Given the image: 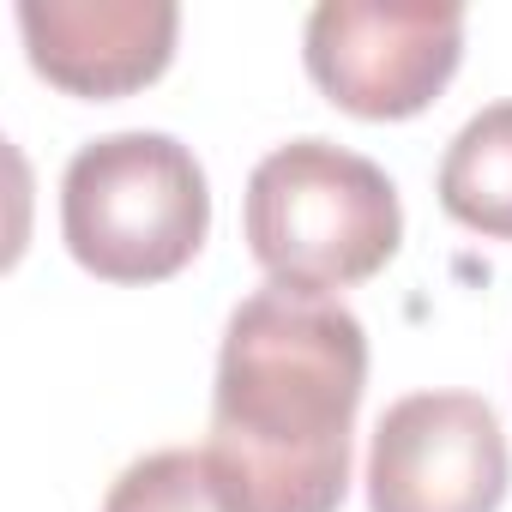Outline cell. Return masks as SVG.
Wrapping results in <instances>:
<instances>
[{"label":"cell","mask_w":512,"mask_h":512,"mask_svg":"<svg viewBox=\"0 0 512 512\" xmlns=\"http://www.w3.org/2000/svg\"><path fill=\"white\" fill-rule=\"evenodd\" d=\"M362 392V320L338 296L266 284L223 326L205 452L247 512H338Z\"/></svg>","instance_id":"1"},{"label":"cell","mask_w":512,"mask_h":512,"mask_svg":"<svg viewBox=\"0 0 512 512\" xmlns=\"http://www.w3.org/2000/svg\"><path fill=\"white\" fill-rule=\"evenodd\" d=\"M247 253L272 284L338 296L368 284L404 241V205L392 175L332 139H290L266 151L241 199Z\"/></svg>","instance_id":"2"},{"label":"cell","mask_w":512,"mask_h":512,"mask_svg":"<svg viewBox=\"0 0 512 512\" xmlns=\"http://www.w3.org/2000/svg\"><path fill=\"white\" fill-rule=\"evenodd\" d=\"M211 229V181L175 133H103L67 157L61 235L103 284L175 278Z\"/></svg>","instance_id":"3"},{"label":"cell","mask_w":512,"mask_h":512,"mask_svg":"<svg viewBox=\"0 0 512 512\" xmlns=\"http://www.w3.org/2000/svg\"><path fill=\"white\" fill-rule=\"evenodd\" d=\"M308 79L362 121L422 115L464 61V7L446 0H320L302 31Z\"/></svg>","instance_id":"4"},{"label":"cell","mask_w":512,"mask_h":512,"mask_svg":"<svg viewBox=\"0 0 512 512\" xmlns=\"http://www.w3.org/2000/svg\"><path fill=\"white\" fill-rule=\"evenodd\" d=\"M506 428L476 392H410L368 440V512H500Z\"/></svg>","instance_id":"5"},{"label":"cell","mask_w":512,"mask_h":512,"mask_svg":"<svg viewBox=\"0 0 512 512\" xmlns=\"http://www.w3.org/2000/svg\"><path fill=\"white\" fill-rule=\"evenodd\" d=\"M175 0H25L19 37L31 67L67 97H127L175 61Z\"/></svg>","instance_id":"6"},{"label":"cell","mask_w":512,"mask_h":512,"mask_svg":"<svg viewBox=\"0 0 512 512\" xmlns=\"http://www.w3.org/2000/svg\"><path fill=\"white\" fill-rule=\"evenodd\" d=\"M434 187L452 223L512 241V103H488L452 133Z\"/></svg>","instance_id":"7"},{"label":"cell","mask_w":512,"mask_h":512,"mask_svg":"<svg viewBox=\"0 0 512 512\" xmlns=\"http://www.w3.org/2000/svg\"><path fill=\"white\" fill-rule=\"evenodd\" d=\"M103 512H247V506L205 446H163L133 458L109 482Z\"/></svg>","instance_id":"8"}]
</instances>
